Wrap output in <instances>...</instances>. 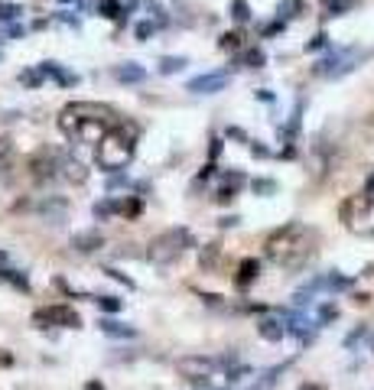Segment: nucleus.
Wrapping results in <instances>:
<instances>
[{
    "label": "nucleus",
    "instance_id": "f257e3e1",
    "mask_svg": "<svg viewBox=\"0 0 374 390\" xmlns=\"http://www.w3.org/2000/svg\"><path fill=\"white\" fill-rule=\"evenodd\" d=\"M117 121H121L117 111L95 101H72L59 111V130L72 144H98Z\"/></svg>",
    "mask_w": 374,
    "mask_h": 390
},
{
    "label": "nucleus",
    "instance_id": "f03ea898",
    "mask_svg": "<svg viewBox=\"0 0 374 390\" xmlns=\"http://www.w3.org/2000/svg\"><path fill=\"white\" fill-rule=\"evenodd\" d=\"M316 247H319V234L309 225H283L280 231H274L264 241V254L277 267L296 270L316 257Z\"/></svg>",
    "mask_w": 374,
    "mask_h": 390
},
{
    "label": "nucleus",
    "instance_id": "7ed1b4c3",
    "mask_svg": "<svg viewBox=\"0 0 374 390\" xmlns=\"http://www.w3.org/2000/svg\"><path fill=\"white\" fill-rule=\"evenodd\" d=\"M137 124L130 121H117L108 130V134L98 140V146H95V163H98L104 172H121L130 166V159H134V153H137Z\"/></svg>",
    "mask_w": 374,
    "mask_h": 390
},
{
    "label": "nucleus",
    "instance_id": "20e7f679",
    "mask_svg": "<svg viewBox=\"0 0 374 390\" xmlns=\"http://www.w3.org/2000/svg\"><path fill=\"white\" fill-rule=\"evenodd\" d=\"M189 247H196L192 234H189L186 228H170V231L156 234V238L147 244V257L153 260V264L166 267V264H176V260L186 254Z\"/></svg>",
    "mask_w": 374,
    "mask_h": 390
},
{
    "label": "nucleus",
    "instance_id": "39448f33",
    "mask_svg": "<svg viewBox=\"0 0 374 390\" xmlns=\"http://www.w3.org/2000/svg\"><path fill=\"white\" fill-rule=\"evenodd\" d=\"M342 225L358 238H374V195H355L342 202Z\"/></svg>",
    "mask_w": 374,
    "mask_h": 390
},
{
    "label": "nucleus",
    "instance_id": "423d86ee",
    "mask_svg": "<svg viewBox=\"0 0 374 390\" xmlns=\"http://www.w3.org/2000/svg\"><path fill=\"white\" fill-rule=\"evenodd\" d=\"M228 365H231L228 358H199V354H196V358H179V361H176V371L186 380H192V384H205V380L215 378V374Z\"/></svg>",
    "mask_w": 374,
    "mask_h": 390
},
{
    "label": "nucleus",
    "instance_id": "0eeeda50",
    "mask_svg": "<svg viewBox=\"0 0 374 390\" xmlns=\"http://www.w3.org/2000/svg\"><path fill=\"white\" fill-rule=\"evenodd\" d=\"M33 325H39V329H56V325L78 329L82 319H78V312L69 309V306H46V309H36V312H33Z\"/></svg>",
    "mask_w": 374,
    "mask_h": 390
},
{
    "label": "nucleus",
    "instance_id": "6e6552de",
    "mask_svg": "<svg viewBox=\"0 0 374 390\" xmlns=\"http://www.w3.org/2000/svg\"><path fill=\"white\" fill-rule=\"evenodd\" d=\"M228 82H231V75H224V72H205V75L189 78L186 91H192V95H215V91H224V88H228Z\"/></svg>",
    "mask_w": 374,
    "mask_h": 390
},
{
    "label": "nucleus",
    "instance_id": "1a4fd4ad",
    "mask_svg": "<svg viewBox=\"0 0 374 390\" xmlns=\"http://www.w3.org/2000/svg\"><path fill=\"white\" fill-rule=\"evenodd\" d=\"M56 179H65V183H72V185H82L88 179V170L75 157L59 153V157H56Z\"/></svg>",
    "mask_w": 374,
    "mask_h": 390
},
{
    "label": "nucleus",
    "instance_id": "9d476101",
    "mask_svg": "<svg viewBox=\"0 0 374 390\" xmlns=\"http://www.w3.org/2000/svg\"><path fill=\"white\" fill-rule=\"evenodd\" d=\"M56 157H59V150H43V153H36V157L30 159V172H33V179H39V183L56 179Z\"/></svg>",
    "mask_w": 374,
    "mask_h": 390
},
{
    "label": "nucleus",
    "instance_id": "9b49d317",
    "mask_svg": "<svg viewBox=\"0 0 374 390\" xmlns=\"http://www.w3.org/2000/svg\"><path fill=\"white\" fill-rule=\"evenodd\" d=\"M114 78H117L121 85H137V82L147 78V69L137 65V62H124V65H117V69H114Z\"/></svg>",
    "mask_w": 374,
    "mask_h": 390
},
{
    "label": "nucleus",
    "instance_id": "f8f14e48",
    "mask_svg": "<svg viewBox=\"0 0 374 390\" xmlns=\"http://www.w3.org/2000/svg\"><path fill=\"white\" fill-rule=\"evenodd\" d=\"M257 332H261V339H267V341H280L283 335H287V319L283 316L264 319L261 325H257Z\"/></svg>",
    "mask_w": 374,
    "mask_h": 390
},
{
    "label": "nucleus",
    "instance_id": "ddd939ff",
    "mask_svg": "<svg viewBox=\"0 0 374 390\" xmlns=\"http://www.w3.org/2000/svg\"><path fill=\"white\" fill-rule=\"evenodd\" d=\"M39 72H43V78H56L59 85H75V82H78L72 72H65L59 62H43V65H39Z\"/></svg>",
    "mask_w": 374,
    "mask_h": 390
},
{
    "label": "nucleus",
    "instance_id": "4468645a",
    "mask_svg": "<svg viewBox=\"0 0 374 390\" xmlns=\"http://www.w3.org/2000/svg\"><path fill=\"white\" fill-rule=\"evenodd\" d=\"M257 273H261V264H257V260H244V264L237 267V277H235L237 290H248L250 283L257 280Z\"/></svg>",
    "mask_w": 374,
    "mask_h": 390
},
{
    "label": "nucleus",
    "instance_id": "2eb2a0df",
    "mask_svg": "<svg viewBox=\"0 0 374 390\" xmlns=\"http://www.w3.org/2000/svg\"><path fill=\"white\" fill-rule=\"evenodd\" d=\"M101 244H104V238H101L98 231H85V234H75L72 247L75 251H82V254H91V251H98Z\"/></svg>",
    "mask_w": 374,
    "mask_h": 390
},
{
    "label": "nucleus",
    "instance_id": "dca6fc26",
    "mask_svg": "<svg viewBox=\"0 0 374 390\" xmlns=\"http://www.w3.org/2000/svg\"><path fill=\"white\" fill-rule=\"evenodd\" d=\"M101 332H104V335H114V339H137V329H134V325L111 322V319H104V322H101Z\"/></svg>",
    "mask_w": 374,
    "mask_h": 390
},
{
    "label": "nucleus",
    "instance_id": "f3484780",
    "mask_svg": "<svg viewBox=\"0 0 374 390\" xmlns=\"http://www.w3.org/2000/svg\"><path fill=\"white\" fill-rule=\"evenodd\" d=\"M349 286V280L345 277H338V273H329V277H319V280H312L309 283V290H329V292H336V290H345Z\"/></svg>",
    "mask_w": 374,
    "mask_h": 390
},
{
    "label": "nucleus",
    "instance_id": "a211bd4d",
    "mask_svg": "<svg viewBox=\"0 0 374 390\" xmlns=\"http://www.w3.org/2000/svg\"><path fill=\"white\" fill-rule=\"evenodd\" d=\"M0 283H10V286H16L20 292L30 290V280H26L20 270H10V267H0Z\"/></svg>",
    "mask_w": 374,
    "mask_h": 390
},
{
    "label": "nucleus",
    "instance_id": "6ab92c4d",
    "mask_svg": "<svg viewBox=\"0 0 374 390\" xmlns=\"http://www.w3.org/2000/svg\"><path fill=\"white\" fill-rule=\"evenodd\" d=\"M183 69H186V59H183V56H166V59H160V72L163 75L183 72Z\"/></svg>",
    "mask_w": 374,
    "mask_h": 390
},
{
    "label": "nucleus",
    "instance_id": "aec40b11",
    "mask_svg": "<svg viewBox=\"0 0 374 390\" xmlns=\"http://www.w3.org/2000/svg\"><path fill=\"white\" fill-rule=\"evenodd\" d=\"M98 13L108 20H121V0H98Z\"/></svg>",
    "mask_w": 374,
    "mask_h": 390
},
{
    "label": "nucleus",
    "instance_id": "412c9836",
    "mask_svg": "<svg viewBox=\"0 0 374 390\" xmlns=\"http://www.w3.org/2000/svg\"><path fill=\"white\" fill-rule=\"evenodd\" d=\"M20 13H23L20 3H0V23H16Z\"/></svg>",
    "mask_w": 374,
    "mask_h": 390
},
{
    "label": "nucleus",
    "instance_id": "4be33fe9",
    "mask_svg": "<svg viewBox=\"0 0 374 390\" xmlns=\"http://www.w3.org/2000/svg\"><path fill=\"white\" fill-rule=\"evenodd\" d=\"M10 163H13V144L7 137H0V172L10 170Z\"/></svg>",
    "mask_w": 374,
    "mask_h": 390
},
{
    "label": "nucleus",
    "instance_id": "5701e85b",
    "mask_svg": "<svg viewBox=\"0 0 374 390\" xmlns=\"http://www.w3.org/2000/svg\"><path fill=\"white\" fill-rule=\"evenodd\" d=\"M153 33H156V20H140V23L134 26V36H137L140 43H147Z\"/></svg>",
    "mask_w": 374,
    "mask_h": 390
},
{
    "label": "nucleus",
    "instance_id": "b1692460",
    "mask_svg": "<svg viewBox=\"0 0 374 390\" xmlns=\"http://www.w3.org/2000/svg\"><path fill=\"white\" fill-rule=\"evenodd\" d=\"M98 306L101 309H104V312H121V299H117V296H98Z\"/></svg>",
    "mask_w": 374,
    "mask_h": 390
},
{
    "label": "nucleus",
    "instance_id": "393cba45",
    "mask_svg": "<svg viewBox=\"0 0 374 390\" xmlns=\"http://www.w3.org/2000/svg\"><path fill=\"white\" fill-rule=\"evenodd\" d=\"M244 62H248L250 69H261V65H264V52H261V49H248Z\"/></svg>",
    "mask_w": 374,
    "mask_h": 390
},
{
    "label": "nucleus",
    "instance_id": "a878e982",
    "mask_svg": "<svg viewBox=\"0 0 374 390\" xmlns=\"http://www.w3.org/2000/svg\"><path fill=\"white\" fill-rule=\"evenodd\" d=\"M20 82H23V85H43V72H39V69H30V72L20 75Z\"/></svg>",
    "mask_w": 374,
    "mask_h": 390
},
{
    "label": "nucleus",
    "instance_id": "bb28decb",
    "mask_svg": "<svg viewBox=\"0 0 374 390\" xmlns=\"http://www.w3.org/2000/svg\"><path fill=\"white\" fill-rule=\"evenodd\" d=\"M237 43H241V36H237V33H228V36H222L218 39V49H237Z\"/></svg>",
    "mask_w": 374,
    "mask_h": 390
},
{
    "label": "nucleus",
    "instance_id": "cd10ccee",
    "mask_svg": "<svg viewBox=\"0 0 374 390\" xmlns=\"http://www.w3.org/2000/svg\"><path fill=\"white\" fill-rule=\"evenodd\" d=\"M299 7H303V0H283V7H280L283 20H290V16H293V10H299Z\"/></svg>",
    "mask_w": 374,
    "mask_h": 390
},
{
    "label": "nucleus",
    "instance_id": "c85d7f7f",
    "mask_svg": "<svg viewBox=\"0 0 374 390\" xmlns=\"http://www.w3.org/2000/svg\"><path fill=\"white\" fill-rule=\"evenodd\" d=\"M349 7H351V0H336V3L329 7V16H342V13L349 10Z\"/></svg>",
    "mask_w": 374,
    "mask_h": 390
},
{
    "label": "nucleus",
    "instance_id": "c756f323",
    "mask_svg": "<svg viewBox=\"0 0 374 390\" xmlns=\"http://www.w3.org/2000/svg\"><path fill=\"white\" fill-rule=\"evenodd\" d=\"M336 316H338L336 306H323V309H319V322H332Z\"/></svg>",
    "mask_w": 374,
    "mask_h": 390
},
{
    "label": "nucleus",
    "instance_id": "7c9ffc66",
    "mask_svg": "<svg viewBox=\"0 0 374 390\" xmlns=\"http://www.w3.org/2000/svg\"><path fill=\"white\" fill-rule=\"evenodd\" d=\"M235 20H248V7H244L241 0L235 3Z\"/></svg>",
    "mask_w": 374,
    "mask_h": 390
},
{
    "label": "nucleus",
    "instance_id": "2f4dec72",
    "mask_svg": "<svg viewBox=\"0 0 374 390\" xmlns=\"http://www.w3.org/2000/svg\"><path fill=\"white\" fill-rule=\"evenodd\" d=\"M319 46H325V36H316V39L309 43V49H319Z\"/></svg>",
    "mask_w": 374,
    "mask_h": 390
},
{
    "label": "nucleus",
    "instance_id": "473e14b6",
    "mask_svg": "<svg viewBox=\"0 0 374 390\" xmlns=\"http://www.w3.org/2000/svg\"><path fill=\"white\" fill-rule=\"evenodd\" d=\"M364 195H374V176L368 179V185H364Z\"/></svg>",
    "mask_w": 374,
    "mask_h": 390
},
{
    "label": "nucleus",
    "instance_id": "72a5a7b5",
    "mask_svg": "<svg viewBox=\"0 0 374 390\" xmlns=\"http://www.w3.org/2000/svg\"><path fill=\"white\" fill-rule=\"evenodd\" d=\"M10 361H13L10 354H0V365H10Z\"/></svg>",
    "mask_w": 374,
    "mask_h": 390
},
{
    "label": "nucleus",
    "instance_id": "f704fd0d",
    "mask_svg": "<svg viewBox=\"0 0 374 390\" xmlns=\"http://www.w3.org/2000/svg\"><path fill=\"white\" fill-rule=\"evenodd\" d=\"M299 390H319V387H316V384H303V387H299Z\"/></svg>",
    "mask_w": 374,
    "mask_h": 390
},
{
    "label": "nucleus",
    "instance_id": "c9c22d12",
    "mask_svg": "<svg viewBox=\"0 0 374 390\" xmlns=\"http://www.w3.org/2000/svg\"><path fill=\"white\" fill-rule=\"evenodd\" d=\"M85 390H101V384H88V387Z\"/></svg>",
    "mask_w": 374,
    "mask_h": 390
},
{
    "label": "nucleus",
    "instance_id": "e433bc0d",
    "mask_svg": "<svg viewBox=\"0 0 374 390\" xmlns=\"http://www.w3.org/2000/svg\"><path fill=\"white\" fill-rule=\"evenodd\" d=\"M3 260H7V254H0V264H3Z\"/></svg>",
    "mask_w": 374,
    "mask_h": 390
},
{
    "label": "nucleus",
    "instance_id": "4c0bfd02",
    "mask_svg": "<svg viewBox=\"0 0 374 390\" xmlns=\"http://www.w3.org/2000/svg\"><path fill=\"white\" fill-rule=\"evenodd\" d=\"M59 3H75V0H59Z\"/></svg>",
    "mask_w": 374,
    "mask_h": 390
},
{
    "label": "nucleus",
    "instance_id": "58836bf2",
    "mask_svg": "<svg viewBox=\"0 0 374 390\" xmlns=\"http://www.w3.org/2000/svg\"><path fill=\"white\" fill-rule=\"evenodd\" d=\"M325 3H329V0H325Z\"/></svg>",
    "mask_w": 374,
    "mask_h": 390
}]
</instances>
